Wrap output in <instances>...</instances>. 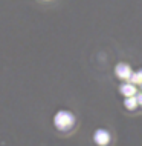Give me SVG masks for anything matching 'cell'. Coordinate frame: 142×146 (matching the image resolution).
<instances>
[{
  "label": "cell",
  "instance_id": "277c9868",
  "mask_svg": "<svg viewBox=\"0 0 142 146\" xmlns=\"http://www.w3.org/2000/svg\"><path fill=\"white\" fill-rule=\"evenodd\" d=\"M119 92L124 97H135L136 94H137V89H136V86L133 85V83L127 82V83H122L119 86Z\"/></svg>",
  "mask_w": 142,
  "mask_h": 146
},
{
  "label": "cell",
  "instance_id": "5b68a950",
  "mask_svg": "<svg viewBox=\"0 0 142 146\" xmlns=\"http://www.w3.org/2000/svg\"><path fill=\"white\" fill-rule=\"evenodd\" d=\"M124 106L128 109V111H133V109H136V106H137L136 96H135V97H125V98H124Z\"/></svg>",
  "mask_w": 142,
  "mask_h": 146
},
{
  "label": "cell",
  "instance_id": "6da1fadb",
  "mask_svg": "<svg viewBox=\"0 0 142 146\" xmlns=\"http://www.w3.org/2000/svg\"><path fill=\"white\" fill-rule=\"evenodd\" d=\"M54 126L61 132H69L75 126V115L70 111H58L54 115Z\"/></svg>",
  "mask_w": 142,
  "mask_h": 146
},
{
  "label": "cell",
  "instance_id": "52a82bcc",
  "mask_svg": "<svg viewBox=\"0 0 142 146\" xmlns=\"http://www.w3.org/2000/svg\"><path fill=\"white\" fill-rule=\"evenodd\" d=\"M141 89H142V85H141Z\"/></svg>",
  "mask_w": 142,
  "mask_h": 146
},
{
  "label": "cell",
  "instance_id": "7a4b0ae2",
  "mask_svg": "<svg viewBox=\"0 0 142 146\" xmlns=\"http://www.w3.org/2000/svg\"><path fill=\"white\" fill-rule=\"evenodd\" d=\"M110 139H112V137H110V132L104 128H99L93 132V141L98 146H107L110 143Z\"/></svg>",
  "mask_w": 142,
  "mask_h": 146
},
{
  "label": "cell",
  "instance_id": "8992f818",
  "mask_svg": "<svg viewBox=\"0 0 142 146\" xmlns=\"http://www.w3.org/2000/svg\"><path fill=\"white\" fill-rule=\"evenodd\" d=\"M136 100H137V105L142 106V92H137L136 94Z\"/></svg>",
  "mask_w": 142,
  "mask_h": 146
},
{
  "label": "cell",
  "instance_id": "3957f363",
  "mask_svg": "<svg viewBox=\"0 0 142 146\" xmlns=\"http://www.w3.org/2000/svg\"><path fill=\"white\" fill-rule=\"evenodd\" d=\"M115 74L118 78H121V80H128L130 76L133 74L132 68H130V65L127 63H118L115 66Z\"/></svg>",
  "mask_w": 142,
  "mask_h": 146
}]
</instances>
